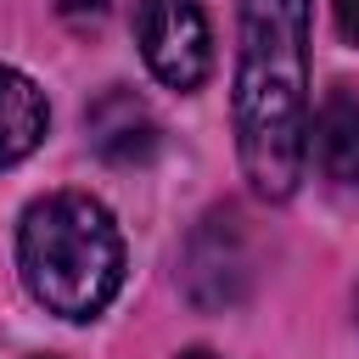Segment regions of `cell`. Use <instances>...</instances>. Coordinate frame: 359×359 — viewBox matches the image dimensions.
Instances as JSON below:
<instances>
[{"label":"cell","instance_id":"9c48e42d","mask_svg":"<svg viewBox=\"0 0 359 359\" xmlns=\"http://www.w3.org/2000/svg\"><path fill=\"white\" fill-rule=\"evenodd\" d=\"M180 359H213V353H202V348H191V353H180Z\"/></svg>","mask_w":359,"mask_h":359},{"label":"cell","instance_id":"30bf717a","mask_svg":"<svg viewBox=\"0 0 359 359\" xmlns=\"http://www.w3.org/2000/svg\"><path fill=\"white\" fill-rule=\"evenodd\" d=\"M353 309H359V297H353Z\"/></svg>","mask_w":359,"mask_h":359},{"label":"cell","instance_id":"6da1fadb","mask_svg":"<svg viewBox=\"0 0 359 359\" xmlns=\"http://www.w3.org/2000/svg\"><path fill=\"white\" fill-rule=\"evenodd\" d=\"M309 17L314 0H241L230 123L236 157L264 202H286L309 163Z\"/></svg>","mask_w":359,"mask_h":359},{"label":"cell","instance_id":"ba28073f","mask_svg":"<svg viewBox=\"0 0 359 359\" xmlns=\"http://www.w3.org/2000/svg\"><path fill=\"white\" fill-rule=\"evenodd\" d=\"M337 28L359 45V0H337Z\"/></svg>","mask_w":359,"mask_h":359},{"label":"cell","instance_id":"7a4b0ae2","mask_svg":"<svg viewBox=\"0 0 359 359\" xmlns=\"http://www.w3.org/2000/svg\"><path fill=\"white\" fill-rule=\"evenodd\" d=\"M17 269L50 314L95 320L123 286V236L95 196L50 191L17 224Z\"/></svg>","mask_w":359,"mask_h":359},{"label":"cell","instance_id":"277c9868","mask_svg":"<svg viewBox=\"0 0 359 359\" xmlns=\"http://www.w3.org/2000/svg\"><path fill=\"white\" fill-rule=\"evenodd\" d=\"M84 129H90V146H95L107 163H146V157L157 151V118H151V107H146L135 90H123V84H112V90H101V95L90 101Z\"/></svg>","mask_w":359,"mask_h":359},{"label":"cell","instance_id":"52a82bcc","mask_svg":"<svg viewBox=\"0 0 359 359\" xmlns=\"http://www.w3.org/2000/svg\"><path fill=\"white\" fill-rule=\"evenodd\" d=\"M50 6H56V17H62L67 28H84V34L101 28L107 11H112V0H50Z\"/></svg>","mask_w":359,"mask_h":359},{"label":"cell","instance_id":"3957f363","mask_svg":"<svg viewBox=\"0 0 359 359\" xmlns=\"http://www.w3.org/2000/svg\"><path fill=\"white\" fill-rule=\"evenodd\" d=\"M135 39L168 90H202L213 73V34L202 0H135Z\"/></svg>","mask_w":359,"mask_h":359},{"label":"cell","instance_id":"8992f818","mask_svg":"<svg viewBox=\"0 0 359 359\" xmlns=\"http://www.w3.org/2000/svg\"><path fill=\"white\" fill-rule=\"evenodd\" d=\"M45 123H50V107L39 84L17 67H0V168L22 163L45 140Z\"/></svg>","mask_w":359,"mask_h":359},{"label":"cell","instance_id":"5b68a950","mask_svg":"<svg viewBox=\"0 0 359 359\" xmlns=\"http://www.w3.org/2000/svg\"><path fill=\"white\" fill-rule=\"evenodd\" d=\"M309 151L314 163L342 180V185H359V95L353 90H331L309 123Z\"/></svg>","mask_w":359,"mask_h":359}]
</instances>
